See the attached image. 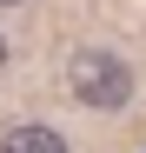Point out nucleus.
<instances>
[{
    "instance_id": "obj_4",
    "label": "nucleus",
    "mask_w": 146,
    "mask_h": 153,
    "mask_svg": "<svg viewBox=\"0 0 146 153\" xmlns=\"http://www.w3.org/2000/svg\"><path fill=\"white\" fill-rule=\"evenodd\" d=\"M0 7H20V0H0Z\"/></svg>"
},
{
    "instance_id": "obj_2",
    "label": "nucleus",
    "mask_w": 146,
    "mask_h": 153,
    "mask_svg": "<svg viewBox=\"0 0 146 153\" xmlns=\"http://www.w3.org/2000/svg\"><path fill=\"white\" fill-rule=\"evenodd\" d=\"M0 153H66V140L53 126H13V133L0 140Z\"/></svg>"
},
{
    "instance_id": "obj_3",
    "label": "nucleus",
    "mask_w": 146,
    "mask_h": 153,
    "mask_svg": "<svg viewBox=\"0 0 146 153\" xmlns=\"http://www.w3.org/2000/svg\"><path fill=\"white\" fill-rule=\"evenodd\" d=\"M0 60H7V40H0Z\"/></svg>"
},
{
    "instance_id": "obj_1",
    "label": "nucleus",
    "mask_w": 146,
    "mask_h": 153,
    "mask_svg": "<svg viewBox=\"0 0 146 153\" xmlns=\"http://www.w3.org/2000/svg\"><path fill=\"white\" fill-rule=\"evenodd\" d=\"M66 87H73V100H80V107L113 113V107H126V100H133V67L119 60V53L86 47V53H73V60H66Z\"/></svg>"
}]
</instances>
